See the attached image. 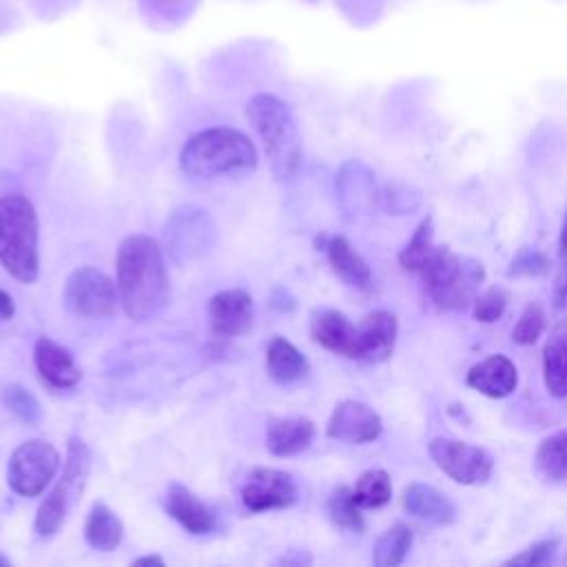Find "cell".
Instances as JSON below:
<instances>
[{
    "label": "cell",
    "mask_w": 567,
    "mask_h": 567,
    "mask_svg": "<svg viewBox=\"0 0 567 567\" xmlns=\"http://www.w3.org/2000/svg\"><path fill=\"white\" fill-rule=\"evenodd\" d=\"M115 284L128 319H153L171 297L162 244L142 233L122 239L115 259Z\"/></svg>",
    "instance_id": "6da1fadb"
},
{
    "label": "cell",
    "mask_w": 567,
    "mask_h": 567,
    "mask_svg": "<svg viewBox=\"0 0 567 567\" xmlns=\"http://www.w3.org/2000/svg\"><path fill=\"white\" fill-rule=\"evenodd\" d=\"M255 166V144L246 133L230 126L204 128L190 135L179 151V168L190 179H215Z\"/></svg>",
    "instance_id": "7a4b0ae2"
},
{
    "label": "cell",
    "mask_w": 567,
    "mask_h": 567,
    "mask_svg": "<svg viewBox=\"0 0 567 567\" xmlns=\"http://www.w3.org/2000/svg\"><path fill=\"white\" fill-rule=\"evenodd\" d=\"M246 117L261 140L275 179L290 182L301 166V133L290 106L272 93H257L246 104Z\"/></svg>",
    "instance_id": "3957f363"
},
{
    "label": "cell",
    "mask_w": 567,
    "mask_h": 567,
    "mask_svg": "<svg viewBox=\"0 0 567 567\" xmlns=\"http://www.w3.org/2000/svg\"><path fill=\"white\" fill-rule=\"evenodd\" d=\"M38 213L20 193L0 197V264L20 284H33L40 272Z\"/></svg>",
    "instance_id": "277c9868"
},
{
    "label": "cell",
    "mask_w": 567,
    "mask_h": 567,
    "mask_svg": "<svg viewBox=\"0 0 567 567\" xmlns=\"http://www.w3.org/2000/svg\"><path fill=\"white\" fill-rule=\"evenodd\" d=\"M432 301L443 310L467 308L485 279V268L478 259L456 255L450 248H434L421 270Z\"/></svg>",
    "instance_id": "5b68a950"
},
{
    "label": "cell",
    "mask_w": 567,
    "mask_h": 567,
    "mask_svg": "<svg viewBox=\"0 0 567 567\" xmlns=\"http://www.w3.org/2000/svg\"><path fill=\"white\" fill-rule=\"evenodd\" d=\"M91 470V450L80 436H71L66 443V456L62 463V476L44 496L35 512L33 532L38 538H51L64 525L75 501L84 492Z\"/></svg>",
    "instance_id": "8992f818"
},
{
    "label": "cell",
    "mask_w": 567,
    "mask_h": 567,
    "mask_svg": "<svg viewBox=\"0 0 567 567\" xmlns=\"http://www.w3.org/2000/svg\"><path fill=\"white\" fill-rule=\"evenodd\" d=\"M217 241L213 217L199 206H182L171 213L164 226V250L175 264H190L206 257Z\"/></svg>",
    "instance_id": "52a82bcc"
},
{
    "label": "cell",
    "mask_w": 567,
    "mask_h": 567,
    "mask_svg": "<svg viewBox=\"0 0 567 567\" xmlns=\"http://www.w3.org/2000/svg\"><path fill=\"white\" fill-rule=\"evenodd\" d=\"M66 310L80 319H106L115 315L120 292L117 284L95 266L75 268L62 288Z\"/></svg>",
    "instance_id": "ba28073f"
},
{
    "label": "cell",
    "mask_w": 567,
    "mask_h": 567,
    "mask_svg": "<svg viewBox=\"0 0 567 567\" xmlns=\"http://www.w3.org/2000/svg\"><path fill=\"white\" fill-rule=\"evenodd\" d=\"M60 452L44 439H29L20 443L7 465L9 487L24 498L40 496L60 470Z\"/></svg>",
    "instance_id": "9c48e42d"
},
{
    "label": "cell",
    "mask_w": 567,
    "mask_h": 567,
    "mask_svg": "<svg viewBox=\"0 0 567 567\" xmlns=\"http://www.w3.org/2000/svg\"><path fill=\"white\" fill-rule=\"evenodd\" d=\"M432 461L456 483L461 485H483L492 476L494 461L492 456L467 441L439 436L430 441Z\"/></svg>",
    "instance_id": "30bf717a"
},
{
    "label": "cell",
    "mask_w": 567,
    "mask_h": 567,
    "mask_svg": "<svg viewBox=\"0 0 567 567\" xmlns=\"http://www.w3.org/2000/svg\"><path fill=\"white\" fill-rule=\"evenodd\" d=\"M239 496L248 512L261 514L292 507L299 498V489L288 472L275 467H257L246 476Z\"/></svg>",
    "instance_id": "8fae6325"
},
{
    "label": "cell",
    "mask_w": 567,
    "mask_h": 567,
    "mask_svg": "<svg viewBox=\"0 0 567 567\" xmlns=\"http://www.w3.org/2000/svg\"><path fill=\"white\" fill-rule=\"evenodd\" d=\"M208 330L213 339L228 341L252 328V297L244 288H226L208 299Z\"/></svg>",
    "instance_id": "7c38bea8"
},
{
    "label": "cell",
    "mask_w": 567,
    "mask_h": 567,
    "mask_svg": "<svg viewBox=\"0 0 567 567\" xmlns=\"http://www.w3.org/2000/svg\"><path fill=\"white\" fill-rule=\"evenodd\" d=\"M383 430L381 416L365 403L354 401V399H343L334 405L326 434L334 441L361 445L374 441Z\"/></svg>",
    "instance_id": "4fadbf2b"
},
{
    "label": "cell",
    "mask_w": 567,
    "mask_h": 567,
    "mask_svg": "<svg viewBox=\"0 0 567 567\" xmlns=\"http://www.w3.org/2000/svg\"><path fill=\"white\" fill-rule=\"evenodd\" d=\"M379 197L374 173L359 159L346 162L337 173V199L348 219L368 210Z\"/></svg>",
    "instance_id": "5bb4252c"
},
{
    "label": "cell",
    "mask_w": 567,
    "mask_h": 567,
    "mask_svg": "<svg viewBox=\"0 0 567 567\" xmlns=\"http://www.w3.org/2000/svg\"><path fill=\"white\" fill-rule=\"evenodd\" d=\"M33 365L40 379L53 388V390H66L73 388L80 379L82 372L73 359V354L53 341L51 337H40L33 346Z\"/></svg>",
    "instance_id": "9a60e30c"
},
{
    "label": "cell",
    "mask_w": 567,
    "mask_h": 567,
    "mask_svg": "<svg viewBox=\"0 0 567 567\" xmlns=\"http://www.w3.org/2000/svg\"><path fill=\"white\" fill-rule=\"evenodd\" d=\"M164 509L175 518L188 534L204 536L217 527V516L208 503L195 496L186 485L171 483L164 496Z\"/></svg>",
    "instance_id": "2e32d148"
},
{
    "label": "cell",
    "mask_w": 567,
    "mask_h": 567,
    "mask_svg": "<svg viewBox=\"0 0 567 567\" xmlns=\"http://www.w3.org/2000/svg\"><path fill=\"white\" fill-rule=\"evenodd\" d=\"M310 337L326 350L357 359V346H359V330L357 326L339 310L323 308L317 310L310 319Z\"/></svg>",
    "instance_id": "e0dca14e"
},
{
    "label": "cell",
    "mask_w": 567,
    "mask_h": 567,
    "mask_svg": "<svg viewBox=\"0 0 567 567\" xmlns=\"http://www.w3.org/2000/svg\"><path fill=\"white\" fill-rule=\"evenodd\" d=\"M357 330H359V346H357L359 361L379 363L392 354L396 343V332H399V323L392 312L372 310L361 319Z\"/></svg>",
    "instance_id": "ac0fdd59"
},
{
    "label": "cell",
    "mask_w": 567,
    "mask_h": 567,
    "mask_svg": "<svg viewBox=\"0 0 567 567\" xmlns=\"http://www.w3.org/2000/svg\"><path fill=\"white\" fill-rule=\"evenodd\" d=\"M465 383L489 399H505L516 390L518 372L505 354H489L467 370Z\"/></svg>",
    "instance_id": "d6986e66"
},
{
    "label": "cell",
    "mask_w": 567,
    "mask_h": 567,
    "mask_svg": "<svg viewBox=\"0 0 567 567\" xmlns=\"http://www.w3.org/2000/svg\"><path fill=\"white\" fill-rule=\"evenodd\" d=\"M315 423L306 416L272 419L266 427V450L272 456H295L310 447Z\"/></svg>",
    "instance_id": "ffe728a7"
},
{
    "label": "cell",
    "mask_w": 567,
    "mask_h": 567,
    "mask_svg": "<svg viewBox=\"0 0 567 567\" xmlns=\"http://www.w3.org/2000/svg\"><path fill=\"white\" fill-rule=\"evenodd\" d=\"M323 252L328 257L330 268L343 284H348L357 290H370L372 270H370L368 261L354 250V246L343 235L328 237Z\"/></svg>",
    "instance_id": "44dd1931"
},
{
    "label": "cell",
    "mask_w": 567,
    "mask_h": 567,
    "mask_svg": "<svg viewBox=\"0 0 567 567\" xmlns=\"http://www.w3.org/2000/svg\"><path fill=\"white\" fill-rule=\"evenodd\" d=\"M403 507L408 514L430 525H450L456 516L452 501L425 483H412L405 487Z\"/></svg>",
    "instance_id": "7402d4cb"
},
{
    "label": "cell",
    "mask_w": 567,
    "mask_h": 567,
    "mask_svg": "<svg viewBox=\"0 0 567 567\" xmlns=\"http://www.w3.org/2000/svg\"><path fill=\"white\" fill-rule=\"evenodd\" d=\"M266 372L277 383H295L308 377L306 354L284 337H272L266 348Z\"/></svg>",
    "instance_id": "603a6c76"
},
{
    "label": "cell",
    "mask_w": 567,
    "mask_h": 567,
    "mask_svg": "<svg viewBox=\"0 0 567 567\" xmlns=\"http://www.w3.org/2000/svg\"><path fill=\"white\" fill-rule=\"evenodd\" d=\"M543 379L551 396H567V321L554 326L543 348Z\"/></svg>",
    "instance_id": "cb8c5ba5"
},
{
    "label": "cell",
    "mask_w": 567,
    "mask_h": 567,
    "mask_svg": "<svg viewBox=\"0 0 567 567\" xmlns=\"http://www.w3.org/2000/svg\"><path fill=\"white\" fill-rule=\"evenodd\" d=\"M124 538L122 518L104 503L95 501L84 520V540L97 551H113Z\"/></svg>",
    "instance_id": "d4e9b609"
},
{
    "label": "cell",
    "mask_w": 567,
    "mask_h": 567,
    "mask_svg": "<svg viewBox=\"0 0 567 567\" xmlns=\"http://www.w3.org/2000/svg\"><path fill=\"white\" fill-rule=\"evenodd\" d=\"M199 0H137L140 13L153 29H177L197 9Z\"/></svg>",
    "instance_id": "484cf974"
},
{
    "label": "cell",
    "mask_w": 567,
    "mask_h": 567,
    "mask_svg": "<svg viewBox=\"0 0 567 567\" xmlns=\"http://www.w3.org/2000/svg\"><path fill=\"white\" fill-rule=\"evenodd\" d=\"M536 470L549 483H560L567 476V427L540 441L536 450Z\"/></svg>",
    "instance_id": "4316f807"
},
{
    "label": "cell",
    "mask_w": 567,
    "mask_h": 567,
    "mask_svg": "<svg viewBox=\"0 0 567 567\" xmlns=\"http://www.w3.org/2000/svg\"><path fill=\"white\" fill-rule=\"evenodd\" d=\"M412 547V529L405 523H394L385 529L372 549V563L377 567H394L401 565Z\"/></svg>",
    "instance_id": "83f0119b"
},
{
    "label": "cell",
    "mask_w": 567,
    "mask_h": 567,
    "mask_svg": "<svg viewBox=\"0 0 567 567\" xmlns=\"http://www.w3.org/2000/svg\"><path fill=\"white\" fill-rule=\"evenodd\" d=\"M326 512H328V518L341 529L363 532V527H365L361 505L357 503L354 492L348 485H337L330 492V496L326 501Z\"/></svg>",
    "instance_id": "f1b7e54d"
},
{
    "label": "cell",
    "mask_w": 567,
    "mask_h": 567,
    "mask_svg": "<svg viewBox=\"0 0 567 567\" xmlns=\"http://www.w3.org/2000/svg\"><path fill=\"white\" fill-rule=\"evenodd\" d=\"M432 237H434V228H432V215H425L419 226L414 228L410 241L403 246V250L399 252V264L403 270L410 272H421L423 266L427 264L434 246H432Z\"/></svg>",
    "instance_id": "f546056e"
},
{
    "label": "cell",
    "mask_w": 567,
    "mask_h": 567,
    "mask_svg": "<svg viewBox=\"0 0 567 567\" xmlns=\"http://www.w3.org/2000/svg\"><path fill=\"white\" fill-rule=\"evenodd\" d=\"M352 492H354V498L361 505V509L383 507L392 498L390 474L385 470H368L357 478Z\"/></svg>",
    "instance_id": "4dcf8cb0"
},
{
    "label": "cell",
    "mask_w": 567,
    "mask_h": 567,
    "mask_svg": "<svg viewBox=\"0 0 567 567\" xmlns=\"http://www.w3.org/2000/svg\"><path fill=\"white\" fill-rule=\"evenodd\" d=\"M2 403L27 425H38L42 419L40 401L20 383H4L0 390Z\"/></svg>",
    "instance_id": "1f68e13d"
},
{
    "label": "cell",
    "mask_w": 567,
    "mask_h": 567,
    "mask_svg": "<svg viewBox=\"0 0 567 567\" xmlns=\"http://www.w3.org/2000/svg\"><path fill=\"white\" fill-rule=\"evenodd\" d=\"M377 202L381 204L383 210H388L392 215H405V213H412V210L419 208L421 195H419V190H414L408 184L390 182V184L379 188Z\"/></svg>",
    "instance_id": "d6a6232c"
},
{
    "label": "cell",
    "mask_w": 567,
    "mask_h": 567,
    "mask_svg": "<svg viewBox=\"0 0 567 567\" xmlns=\"http://www.w3.org/2000/svg\"><path fill=\"white\" fill-rule=\"evenodd\" d=\"M547 315L538 301H532L523 308L518 321L512 328V341L518 346H532L545 330Z\"/></svg>",
    "instance_id": "836d02e7"
},
{
    "label": "cell",
    "mask_w": 567,
    "mask_h": 567,
    "mask_svg": "<svg viewBox=\"0 0 567 567\" xmlns=\"http://www.w3.org/2000/svg\"><path fill=\"white\" fill-rule=\"evenodd\" d=\"M507 303H509V292L501 286H489L474 297L472 315L481 323H494L503 317Z\"/></svg>",
    "instance_id": "e575fe53"
},
{
    "label": "cell",
    "mask_w": 567,
    "mask_h": 567,
    "mask_svg": "<svg viewBox=\"0 0 567 567\" xmlns=\"http://www.w3.org/2000/svg\"><path fill=\"white\" fill-rule=\"evenodd\" d=\"M549 270V259L534 248H520L509 266V275L518 277H538Z\"/></svg>",
    "instance_id": "d590c367"
},
{
    "label": "cell",
    "mask_w": 567,
    "mask_h": 567,
    "mask_svg": "<svg viewBox=\"0 0 567 567\" xmlns=\"http://www.w3.org/2000/svg\"><path fill=\"white\" fill-rule=\"evenodd\" d=\"M556 549H558V538H545V540H538V543L529 545L520 554L507 558L503 565L505 567H509V565H527V567L545 565V563H549L554 558Z\"/></svg>",
    "instance_id": "8d00e7d4"
},
{
    "label": "cell",
    "mask_w": 567,
    "mask_h": 567,
    "mask_svg": "<svg viewBox=\"0 0 567 567\" xmlns=\"http://www.w3.org/2000/svg\"><path fill=\"white\" fill-rule=\"evenodd\" d=\"M554 306L560 310H567V261H565V268L554 288Z\"/></svg>",
    "instance_id": "74e56055"
},
{
    "label": "cell",
    "mask_w": 567,
    "mask_h": 567,
    "mask_svg": "<svg viewBox=\"0 0 567 567\" xmlns=\"http://www.w3.org/2000/svg\"><path fill=\"white\" fill-rule=\"evenodd\" d=\"M16 315V303H13V297L0 288V323L4 321H11Z\"/></svg>",
    "instance_id": "f35d334b"
},
{
    "label": "cell",
    "mask_w": 567,
    "mask_h": 567,
    "mask_svg": "<svg viewBox=\"0 0 567 567\" xmlns=\"http://www.w3.org/2000/svg\"><path fill=\"white\" fill-rule=\"evenodd\" d=\"M558 250H560V257L567 261V210H565V217H563V226H560V239H558Z\"/></svg>",
    "instance_id": "ab89813d"
},
{
    "label": "cell",
    "mask_w": 567,
    "mask_h": 567,
    "mask_svg": "<svg viewBox=\"0 0 567 567\" xmlns=\"http://www.w3.org/2000/svg\"><path fill=\"white\" fill-rule=\"evenodd\" d=\"M133 565H157V567H164V558L157 556V554H151V556H140L133 560Z\"/></svg>",
    "instance_id": "60d3db41"
},
{
    "label": "cell",
    "mask_w": 567,
    "mask_h": 567,
    "mask_svg": "<svg viewBox=\"0 0 567 567\" xmlns=\"http://www.w3.org/2000/svg\"><path fill=\"white\" fill-rule=\"evenodd\" d=\"M9 565H11V560H9L7 556H2V554H0V567H9Z\"/></svg>",
    "instance_id": "b9f144b4"
}]
</instances>
